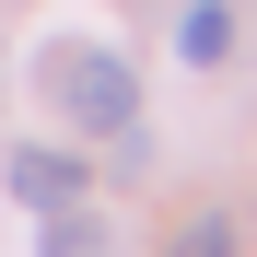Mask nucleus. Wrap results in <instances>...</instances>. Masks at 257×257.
Listing matches in <instances>:
<instances>
[{"mask_svg":"<svg viewBox=\"0 0 257 257\" xmlns=\"http://www.w3.org/2000/svg\"><path fill=\"white\" fill-rule=\"evenodd\" d=\"M164 257H245V234H234V210H187Z\"/></svg>","mask_w":257,"mask_h":257,"instance_id":"39448f33","label":"nucleus"},{"mask_svg":"<svg viewBox=\"0 0 257 257\" xmlns=\"http://www.w3.org/2000/svg\"><path fill=\"white\" fill-rule=\"evenodd\" d=\"M176 59L187 70H222L234 59V12H222V0H187V12H176Z\"/></svg>","mask_w":257,"mask_h":257,"instance_id":"7ed1b4c3","label":"nucleus"},{"mask_svg":"<svg viewBox=\"0 0 257 257\" xmlns=\"http://www.w3.org/2000/svg\"><path fill=\"white\" fill-rule=\"evenodd\" d=\"M35 94L70 128H117V117H141V70L117 47H94V35H59V47H35Z\"/></svg>","mask_w":257,"mask_h":257,"instance_id":"f257e3e1","label":"nucleus"},{"mask_svg":"<svg viewBox=\"0 0 257 257\" xmlns=\"http://www.w3.org/2000/svg\"><path fill=\"white\" fill-rule=\"evenodd\" d=\"M0 187H12L24 210H59V199H82V164H70V152H12Z\"/></svg>","mask_w":257,"mask_h":257,"instance_id":"f03ea898","label":"nucleus"},{"mask_svg":"<svg viewBox=\"0 0 257 257\" xmlns=\"http://www.w3.org/2000/svg\"><path fill=\"white\" fill-rule=\"evenodd\" d=\"M35 222H47V234H35V257H117V234H105V222H94L82 199H59V210H35Z\"/></svg>","mask_w":257,"mask_h":257,"instance_id":"20e7f679","label":"nucleus"}]
</instances>
